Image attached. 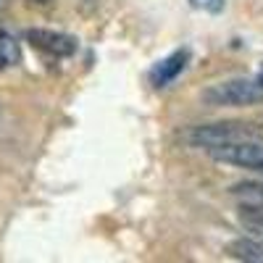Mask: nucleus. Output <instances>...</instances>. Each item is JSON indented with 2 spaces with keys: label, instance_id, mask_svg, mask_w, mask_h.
Segmentation results:
<instances>
[{
  "label": "nucleus",
  "instance_id": "obj_2",
  "mask_svg": "<svg viewBox=\"0 0 263 263\" xmlns=\"http://www.w3.org/2000/svg\"><path fill=\"white\" fill-rule=\"evenodd\" d=\"M248 137H255V132L250 129V124H242V121L200 124V126H192L184 132V142L192 147H203V150H213V147H221L237 140H248Z\"/></svg>",
  "mask_w": 263,
  "mask_h": 263
},
{
  "label": "nucleus",
  "instance_id": "obj_3",
  "mask_svg": "<svg viewBox=\"0 0 263 263\" xmlns=\"http://www.w3.org/2000/svg\"><path fill=\"white\" fill-rule=\"evenodd\" d=\"M208 153L216 163H227V166H237V168L263 174V142L255 140V137L237 140V142H229V145H221V147H213Z\"/></svg>",
  "mask_w": 263,
  "mask_h": 263
},
{
  "label": "nucleus",
  "instance_id": "obj_6",
  "mask_svg": "<svg viewBox=\"0 0 263 263\" xmlns=\"http://www.w3.org/2000/svg\"><path fill=\"white\" fill-rule=\"evenodd\" d=\"M227 255L245 263H263V237H237L227 245Z\"/></svg>",
  "mask_w": 263,
  "mask_h": 263
},
{
  "label": "nucleus",
  "instance_id": "obj_5",
  "mask_svg": "<svg viewBox=\"0 0 263 263\" xmlns=\"http://www.w3.org/2000/svg\"><path fill=\"white\" fill-rule=\"evenodd\" d=\"M187 61H190V50H174L171 55H166L163 61H158L150 69V84L158 87V90H161V87H168L174 79L187 69Z\"/></svg>",
  "mask_w": 263,
  "mask_h": 263
},
{
  "label": "nucleus",
  "instance_id": "obj_12",
  "mask_svg": "<svg viewBox=\"0 0 263 263\" xmlns=\"http://www.w3.org/2000/svg\"><path fill=\"white\" fill-rule=\"evenodd\" d=\"M6 66H11V63H8V58L3 55V50H0V69H6Z\"/></svg>",
  "mask_w": 263,
  "mask_h": 263
},
{
  "label": "nucleus",
  "instance_id": "obj_1",
  "mask_svg": "<svg viewBox=\"0 0 263 263\" xmlns=\"http://www.w3.org/2000/svg\"><path fill=\"white\" fill-rule=\"evenodd\" d=\"M200 100L213 108H242L263 100V84L258 79H224L208 84L200 92Z\"/></svg>",
  "mask_w": 263,
  "mask_h": 263
},
{
  "label": "nucleus",
  "instance_id": "obj_7",
  "mask_svg": "<svg viewBox=\"0 0 263 263\" xmlns=\"http://www.w3.org/2000/svg\"><path fill=\"white\" fill-rule=\"evenodd\" d=\"M232 195L239 197L242 205H263V182H242L234 184Z\"/></svg>",
  "mask_w": 263,
  "mask_h": 263
},
{
  "label": "nucleus",
  "instance_id": "obj_11",
  "mask_svg": "<svg viewBox=\"0 0 263 263\" xmlns=\"http://www.w3.org/2000/svg\"><path fill=\"white\" fill-rule=\"evenodd\" d=\"M29 6H37V8H45V6H50L53 0H27Z\"/></svg>",
  "mask_w": 263,
  "mask_h": 263
},
{
  "label": "nucleus",
  "instance_id": "obj_9",
  "mask_svg": "<svg viewBox=\"0 0 263 263\" xmlns=\"http://www.w3.org/2000/svg\"><path fill=\"white\" fill-rule=\"evenodd\" d=\"M0 50H3V55L8 58V63H16L18 61V48H16L13 37L6 34V32H0Z\"/></svg>",
  "mask_w": 263,
  "mask_h": 263
},
{
  "label": "nucleus",
  "instance_id": "obj_14",
  "mask_svg": "<svg viewBox=\"0 0 263 263\" xmlns=\"http://www.w3.org/2000/svg\"><path fill=\"white\" fill-rule=\"evenodd\" d=\"M255 79H258V82H260V84H263V71H260V74H258V77H255Z\"/></svg>",
  "mask_w": 263,
  "mask_h": 263
},
{
  "label": "nucleus",
  "instance_id": "obj_13",
  "mask_svg": "<svg viewBox=\"0 0 263 263\" xmlns=\"http://www.w3.org/2000/svg\"><path fill=\"white\" fill-rule=\"evenodd\" d=\"M6 8H8V0H0V13H3Z\"/></svg>",
  "mask_w": 263,
  "mask_h": 263
},
{
  "label": "nucleus",
  "instance_id": "obj_8",
  "mask_svg": "<svg viewBox=\"0 0 263 263\" xmlns=\"http://www.w3.org/2000/svg\"><path fill=\"white\" fill-rule=\"evenodd\" d=\"M239 224L255 237H263V205H239Z\"/></svg>",
  "mask_w": 263,
  "mask_h": 263
},
{
  "label": "nucleus",
  "instance_id": "obj_4",
  "mask_svg": "<svg viewBox=\"0 0 263 263\" xmlns=\"http://www.w3.org/2000/svg\"><path fill=\"white\" fill-rule=\"evenodd\" d=\"M24 40L40 53H48L53 58H69L77 53V40L71 34H63L55 29H42V27H32L24 32Z\"/></svg>",
  "mask_w": 263,
  "mask_h": 263
},
{
  "label": "nucleus",
  "instance_id": "obj_10",
  "mask_svg": "<svg viewBox=\"0 0 263 263\" xmlns=\"http://www.w3.org/2000/svg\"><path fill=\"white\" fill-rule=\"evenodd\" d=\"M190 6L197 11H205V13H221L227 0H190Z\"/></svg>",
  "mask_w": 263,
  "mask_h": 263
}]
</instances>
